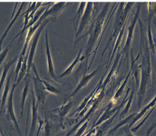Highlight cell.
Segmentation results:
<instances>
[{
    "instance_id": "2e32d148",
    "label": "cell",
    "mask_w": 156,
    "mask_h": 136,
    "mask_svg": "<svg viewBox=\"0 0 156 136\" xmlns=\"http://www.w3.org/2000/svg\"><path fill=\"white\" fill-rule=\"evenodd\" d=\"M18 56L16 55L15 57V58L12 59H10L7 63L5 64L4 67V71H3V72L2 74V76H1V89L2 88V86L3 85V84H4V82H5V78L6 77V75L8 74L9 71L10 70V67L12 66V65H14V63H16L17 61H18Z\"/></svg>"
},
{
    "instance_id": "4316f807",
    "label": "cell",
    "mask_w": 156,
    "mask_h": 136,
    "mask_svg": "<svg viewBox=\"0 0 156 136\" xmlns=\"http://www.w3.org/2000/svg\"><path fill=\"white\" fill-rule=\"evenodd\" d=\"M96 132V128H91L88 132L86 133L84 136H92V135L95 133Z\"/></svg>"
},
{
    "instance_id": "4fadbf2b",
    "label": "cell",
    "mask_w": 156,
    "mask_h": 136,
    "mask_svg": "<svg viewBox=\"0 0 156 136\" xmlns=\"http://www.w3.org/2000/svg\"><path fill=\"white\" fill-rule=\"evenodd\" d=\"M156 97L154 98V99H153L152 101L151 102L149 103L148 105H147V106H146L144 108V109H143L140 113H137V114L136 113V115L133 118V120L131 121V122L129 123V127L131 128V127L133 126V125L139 119H140L141 117H142V116L145 113L147 112V111L148 110H149L150 108H151V107H152L153 106H154V105H156Z\"/></svg>"
},
{
    "instance_id": "44dd1931",
    "label": "cell",
    "mask_w": 156,
    "mask_h": 136,
    "mask_svg": "<svg viewBox=\"0 0 156 136\" xmlns=\"http://www.w3.org/2000/svg\"><path fill=\"white\" fill-rule=\"evenodd\" d=\"M44 85L45 86V88L46 89V90L51 92V93L55 94H58L59 93V91L58 89H57V88H55L53 86L51 85L50 84H49L48 82H47L46 81L42 80Z\"/></svg>"
},
{
    "instance_id": "484cf974",
    "label": "cell",
    "mask_w": 156,
    "mask_h": 136,
    "mask_svg": "<svg viewBox=\"0 0 156 136\" xmlns=\"http://www.w3.org/2000/svg\"><path fill=\"white\" fill-rule=\"evenodd\" d=\"M155 128H156V122L154 124L152 125L149 128L148 130L147 131V134H146V136H149V134L151 133V132L153 131V129Z\"/></svg>"
},
{
    "instance_id": "8fae6325",
    "label": "cell",
    "mask_w": 156,
    "mask_h": 136,
    "mask_svg": "<svg viewBox=\"0 0 156 136\" xmlns=\"http://www.w3.org/2000/svg\"><path fill=\"white\" fill-rule=\"evenodd\" d=\"M119 110L114 115L113 117H111L109 119L106 121L105 123H104L103 124H102L99 127V129H98V131L96 132L94 136H104L105 135V134L107 132V131H108L110 125L112 124L114 118L117 117V113L119 112Z\"/></svg>"
},
{
    "instance_id": "ba28073f",
    "label": "cell",
    "mask_w": 156,
    "mask_h": 136,
    "mask_svg": "<svg viewBox=\"0 0 156 136\" xmlns=\"http://www.w3.org/2000/svg\"><path fill=\"white\" fill-rule=\"evenodd\" d=\"M99 68H100V66L98 67L96 70H94V72H92L90 74H84L80 82L79 83V84L77 86L76 88L74 90V91L71 94L69 98H71L75 96L80 91V90L82 89V88L85 87L87 85V84H88V82H90V80L92 79V78H93L94 76L98 72Z\"/></svg>"
},
{
    "instance_id": "5bb4252c",
    "label": "cell",
    "mask_w": 156,
    "mask_h": 136,
    "mask_svg": "<svg viewBox=\"0 0 156 136\" xmlns=\"http://www.w3.org/2000/svg\"><path fill=\"white\" fill-rule=\"evenodd\" d=\"M29 75L27 74L26 76V82H25V85L24 86L23 90V93H22V101H21V116L20 118H22L23 117V115L24 106V103H25V101L27 97L28 93V90H29V86H30V78H28Z\"/></svg>"
},
{
    "instance_id": "5b68a950",
    "label": "cell",
    "mask_w": 156,
    "mask_h": 136,
    "mask_svg": "<svg viewBox=\"0 0 156 136\" xmlns=\"http://www.w3.org/2000/svg\"><path fill=\"white\" fill-rule=\"evenodd\" d=\"M74 103V100L73 98H69L67 102L65 103H64L63 105L61 106L60 107H59L58 109H55L54 110L52 111V112H55L57 113L59 117V120H60V123L62 126V128L63 129H65V126L63 125V121L65 119V117H66L67 113H69V111H70L71 109L72 108V107L73 106Z\"/></svg>"
},
{
    "instance_id": "e0dca14e",
    "label": "cell",
    "mask_w": 156,
    "mask_h": 136,
    "mask_svg": "<svg viewBox=\"0 0 156 136\" xmlns=\"http://www.w3.org/2000/svg\"><path fill=\"white\" fill-rule=\"evenodd\" d=\"M12 75V74L11 73L7 78L6 85H5V89H4V93H3L2 97L1 100V113H2V110L4 108V105L5 104L6 99H7V98H8V93L9 92V89H10V79H11Z\"/></svg>"
},
{
    "instance_id": "8992f818",
    "label": "cell",
    "mask_w": 156,
    "mask_h": 136,
    "mask_svg": "<svg viewBox=\"0 0 156 136\" xmlns=\"http://www.w3.org/2000/svg\"><path fill=\"white\" fill-rule=\"evenodd\" d=\"M32 93V123L30 133L28 136H33L35 130L36 126L41 119L37 113V107L39 103H36L35 98V93L33 90H31Z\"/></svg>"
},
{
    "instance_id": "ac0fdd59",
    "label": "cell",
    "mask_w": 156,
    "mask_h": 136,
    "mask_svg": "<svg viewBox=\"0 0 156 136\" xmlns=\"http://www.w3.org/2000/svg\"><path fill=\"white\" fill-rule=\"evenodd\" d=\"M24 4H26V2H24L22 3V5H21V6H20V9H19V10H18V11L17 12V13L16 14V16H15L14 17V18H13L12 20L11 23H10L9 26H8V27L7 28V29L6 30V31L5 32V33H4L3 35L1 36V44H2V41H4V39L5 38V37L6 36V35L8 34V32H9V31L10 30V29L11 28V27H12V25L14 24V23H15L16 20L18 18V17H19L20 15V12H22V9H23V8L24 7Z\"/></svg>"
},
{
    "instance_id": "7c38bea8",
    "label": "cell",
    "mask_w": 156,
    "mask_h": 136,
    "mask_svg": "<svg viewBox=\"0 0 156 136\" xmlns=\"http://www.w3.org/2000/svg\"><path fill=\"white\" fill-rule=\"evenodd\" d=\"M82 49L80 50V51L79 53H78V55H77L76 58H75L74 61L73 62V63H72L69 66V67L67 68L66 70H65V71L63 72L62 74H61V75H59L58 76V78H63V77L66 76L67 75H68L70 74L72 72L73 70L74 69V67L75 66V65H76L78 62H81V61H83L85 57H86V56L84 55V54L81 56V53H82Z\"/></svg>"
},
{
    "instance_id": "52a82bcc",
    "label": "cell",
    "mask_w": 156,
    "mask_h": 136,
    "mask_svg": "<svg viewBox=\"0 0 156 136\" xmlns=\"http://www.w3.org/2000/svg\"><path fill=\"white\" fill-rule=\"evenodd\" d=\"M92 5L93 2H87V5H86L85 12H84L80 21V24L79 25V27L76 33V37H78V36L82 33V32L83 31V30L86 28V26L89 22L91 16Z\"/></svg>"
},
{
    "instance_id": "7a4b0ae2",
    "label": "cell",
    "mask_w": 156,
    "mask_h": 136,
    "mask_svg": "<svg viewBox=\"0 0 156 136\" xmlns=\"http://www.w3.org/2000/svg\"><path fill=\"white\" fill-rule=\"evenodd\" d=\"M16 83L14 84L12 86V89L10 91V93L9 96L8 98V103L6 106V110H7V118L9 120L11 121L15 126L16 132L18 133L20 136H23L21 129L20 128V124L19 122L16 120V115L14 110V106H13V97H14V90L16 87Z\"/></svg>"
},
{
    "instance_id": "277c9868",
    "label": "cell",
    "mask_w": 156,
    "mask_h": 136,
    "mask_svg": "<svg viewBox=\"0 0 156 136\" xmlns=\"http://www.w3.org/2000/svg\"><path fill=\"white\" fill-rule=\"evenodd\" d=\"M129 89H128L127 90V94H126V96L125 97L124 100L123 101V102H122L121 105H119V106L117 107L116 108H114L113 109H111V107L112 106V104L113 103H110L109 104V105L107 106V108L105 110V111H104V113H103L102 116L101 117V118H100V119L97 121V122H95L94 124L93 125V126L91 128H96L100 124H101L102 122H104V121L106 120L107 119H109L111 117H113L115 113H117V111L121 109V107L123 106V105L125 104V102L126 101V97H127L128 96V93H129Z\"/></svg>"
},
{
    "instance_id": "30bf717a",
    "label": "cell",
    "mask_w": 156,
    "mask_h": 136,
    "mask_svg": "<svg viewBox=\"0 0 156 136\" xmlns=\"http://www.w3.org/2000/svg\"><path fill=\"white\" fill-rule=\"evenodd\" d=\"M43 20H42L39 19L38 22L34 26H32L29 28V31H28L27 37H26V43L24 44V45L23 48V50H22V52L21 55H20V57H23V58L24 57V55L26 54V51L27 50V47L29 41H30V39H31L32 36V35H34V32L39 28L40 26L43 23Z\"/></svg>"
},
{
    "instance_id": "83f0119b",
    "label": "cell",
    "mask_w": 156,
    "mask_h": 136,
    "mask_svg": "<svg viewBox=\"0 0 156 136\" xmlns=\"http://www.w3.org/2000/svg\"><path fill=\"white\" fill-rule=\"evenodd\" d=\"M43 123H40V124H39V128H38V130H37V133H36V136H39V133H40V132L41 129H42V128H43Z\"/></svg>"
},
{
    "instance_id": "7402d4cb",
    "label": "cell",
    "mask_w": 156,
    "mask_h": 136,
    "mask_svg": "<svg viewBox=\"0 0 156 136\" xmlns=\"http://www.w3.org/2000/svg\"><path fill=\"white\" fill-rule=\"evenodd\" d=\"M129 76V74L127 76V78H126L125 82H123V83L122 84L121 87L117 90V92H116L115 94V96H114L113 100V101H117V99L120 97V96L122 94L124 88H125V85H126V83H127V80H128Z\"/></svg>"
},
{
    "instance_id": "603a6c76",
    "label": "cell",
    "mask_w": 156,
    "mask_h": 136,
    "mask_svg": "<svg viewBox=\"0 0 156 136\" xmlns=\"http://www.w3.org/2000/svg\"><path fill=\"white\" fill-rule=\"evenodd\" d=\"M88 123H89V120L86 121L80 127V128L78 129L74 136H83L86 129L87 128Z\"/></svg>"
},
{
    "instance_id": "cb8c5ba5",
    "label": "cell",
    "mask_w": 156,
    "mask_h": 136,
    "mask_svg": "<svg viewBox=\"0 0 156 136\" xmlns=\"http://www.w3.org/2000/svg\"><path fill=\"white\" fill-rule=\"evenodd\" d=\"M14 40V39H13V40L12 41V42L10 43V44L8 45V47H6L5 49V50H4L1 53V55H0V57H1V64L2 63L3 61H4V59L6 58V55L8 54V51H9L11 47H12V41H13Z\"/></svg>"
},
{
    "instance_id": "d4e9b609",
    "label": "cell",
    "mask_w": 156,
    "mask_h": 136,
    "mask_svg": "<svg viewBox=\"0 0 156 136\" xmlns=\"http://www.w3.org/2000/svg\"><path fill=\"white\" fill-rule=\"evenodd\" d=\"M129 125H126L122 129V131H124V134L122 136H134L132 132L130 131L129 130Z\"/></svg>"
},
{
    "instance_id": "9c48e42d",
    "label": "cell",
    "mask_w": 156,
    "mask_h": 136,
    "mask_svg": "<svg viewBox=\"0 0 156 136\" xmlns=\"http://www.w3.org/2000/svg\"><path fill=\"white\" fill-rule=\"evenodd\" d=\"M45 47H46V54H47V62H48V71L49 73L50 74L51 76L53 78L57 80V77L55 75V68L53 66V63L51 56V51H50V47L48 42V31H46L45 33Z\"/></svg>"
},
{
    "instance_id": "d6986e66",
    "label": "cell",
    "mask_w": 156,
    "mask_h": 136,
    "mask_svg": "<svg viewBox=\"0 0 156 136\" xmlns=\"http://www.w3.org/2000/svg\"><path fill=\"white\" fill-rule=\"evenodd\" d=\"M136 115V113H133V114H131V115H129V117H127V118H126L125 119L121 121L119 124H118L114 128H113L109 132V134H112L113 133L116 132V131H117V129L119 128L122 125L126 124H127L129 122L130 123L131 121L133 120V118L135 117V116Z\"/></svg>"
},
{
    "instance_id": "f1b7e54d",
    "label": "cell",
    "mask_w": 156,
    "mask_h": 136,
    "mask_svg": "<svg viewBox=\"0 0 156 136\" xmlns=\"http://www.w3.org/2000/svg\"><path fill=\"white\" fill-rule=\"evenodd\" d=\"M1 136H5L4 133H3V132H2V129H1Z\"/></svg>"
},
{
    "instance_id": "3957f363",
    "label": "cell",
    "mask_w": 156,
    "mask_h": 136,
    "mask_svg": "<svg viewBox=\"0 0 156 136\" xmlns=\"http://www.w3.org/2000/svg\"><path fill=\"white\" fill-rule=\"evenodd\" d=\"M49 19H48L44 20V22H43V23L40 26L39 28L37 29V31L36 32L35 35H34V36L33 37L31 47H30V53H29V56H28V59L27 74H28L30 68H32V66L34 64L33 60H34V55L35 54L36 49L37 47V44L38 43L40 36L41 33V32L43 31V29L46 26V25L49 22Z\"/></svg>"
},
{
    "instance_id": "6da1fadb",
    "label": "cell",
    "mask_w": 156,
    "mask_h": 136,
    "mask_svg": "<svg viewBox=\"0 0 156 136\" xmlns=\"http://www.w3.org/2000/svg\"><path fill=\"white\" fill-rule=\"evenodd\" d=\"M32 68L34 70L36 75V77H32L34 83V93L35 94L36 97L37 98L38 103H41L44 105L46 97H47V92L45 86L42 82V79H41L39 75L37 74V70L36 69V67L34 64L32 65Z\"/></svg>"
},
{
    "instance_id": "9a60e30c",
    "label": "cell",
    "mask_w": 156,
    "mask_h": 136,
    "mask_svg": "<svg viewBox=\"0 0 156 136\" xmlns=\"http://www.w3.org/2000/svg\"><path fill=\"white\" fill-rule=\"evenodd\" d=\"M86 2H80V6H79V9H78V12H76V15H75L74 19H73L75 28H76V29H75L76 31H77V29H78L80 21V19L82 18V16L84 12V8L86 7Z\"/></svg>"
},
{
    "instance_id": "ffe728a7",
    "label": "cell",
    "mask_w": 156,
    "mask_h": 136,
    "mask_svg": "<svg viewBox=\"0 0 156 136\" xmlns=\"http://www.w3.org/2000/svg\"><path fill=\"white\" fill-rule=\"evenodd\" d=\"M133 94H134V90L133 89V91H132V93L131 94V96H130V97H129V101H128L127 103V105H126V107H125V110H124L121 113V114H120V117H121V118H122V117H125V115L128 113L129 109V107H130V106H131V102L133 101Z\"/></svg>"
}]
</instances>
